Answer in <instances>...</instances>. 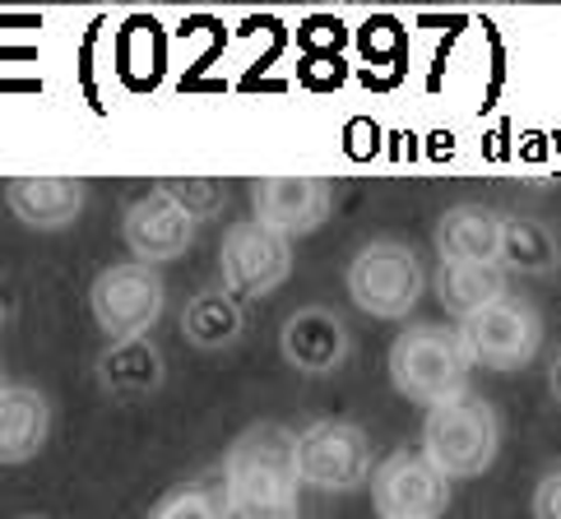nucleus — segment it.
I'll return each mask as SVG.
<instances>
[{
    "instance_id": "7",
    "label": "nucleus",
    "mask_w": 561,
    "mask_h": 519,
    "mask_svg": "<svg viewBox=\"0 0 561 519\" xmlns=\"http://www.w3.org/2000/svg\"><path fill=\"white\" fill-rule=\"evenodd\" d=\"M465 348L473 357V367L488 371H525L538 348H543V315L534 311V302L506 292L501 302H492L483 315L459 325Z\"/></svg>"
},
{
    "instance_id": "13",
    "label": "nucleus",
    "mask_w": 561,
    "mask_h": 519,
    "mask_svg": "<svg viewBox=\"0 0 561 519\" xmlns=\"http://www.w3.org/2000/svg\"><path fill=\"white\" fill-rule=\"evenodd\" d=\"M5 205L33 232H66L84 214V182L79 176H14L5 182Z\"/></svg>"
},
{
    "instance_id": "6",
    "label": "nucleus",
    "mask_w": 561,
    "mask_h": 519,
    "mask_svg": "<svg viewBox=\"0 0 561 519\" xmlns=\"http://www.w3.org/2000/svg\"><path fill=\"white\" fill-rule=\"evenodd\" d=\"M89 311L98 330H103L112 344H126V338H149V330L163 321L168 311V288L163 274L126 260V265H107L93 278L89 288Z\"/></svg>"
},
{
    "instance_id": "15",
    "label": "nucleus",
    "mask_w": 561,
    "mask_h": 519,
    "mask_svg": "<svg viewBox=\"0 0 561 519\" xmlns=\"http://www.w3.org/2000/svg\"><path fill=\"white\" fill-rule=\"evenodd\" d=\"M436 255L455 265H496L501 260V214L488 205H455L436 223Z\"/></svg>"
},
{
    "instance_id": "17",
    "label": "nucleus",
    "mask_w": 561,
    "mask_h": 519,
    "mask_svg": "<svg viewBox=\"0 0 561 519\" xmlns=\"http://www.w3.org/2000/svg\"><path fill=\"white\" fill-rule=\"evenodd\" d=\"M182 334L199 353H228L247 334V307L228 288H199L182 307Z\"/></svg>"
},
{
    "instance_id": "10",
    "label": "nucleus",
    "mask_w": 561,
    "mask_h": 519,
    "mask_svg": "<svg viewBox=\"0 0 561 519\" xmlns=\"http://www.w3.org/2000/svg\"><path fill=\"white\" fill-rule=\"evenodd\" d=\"M195 232H199L195 218L158 186L149 195H139L135 205H126V214H122V242H126L130 260H139V265H149V269L186 255Z\"/></svg>"
},
{
    "instance_id": "12",
    "label": "nucleus",
    "mask_w": 561,
    "mask_h": 519,
    "mask_svg": "<svg viewBox=\"0 0 561 519\" xmlns=\"http://www.w3.org/2000/svg\"><path fill=\"white\" fill-rule=\"evenodd\" d=\"M278 353L297 376H330L353 357V334L334 307H302L278 330Z\"/></svg>"
},
{
    "instance_id": "26",
    "label": "nucleus",
    "mask_w": 561,
    "mask_h": 519,
    "mask_svg": "<svg viewBox=\"0 0 561 519\" xmlns=\"http://www.w3.org/2000/svg\"><path fill=\"white\" fill-rule=\"evenodd\" d=\"M0 385H5V381H0Z\"/></svg>"
},
{
    "instance_id": "25",
    "label": "nucleus",
    "mask_w": 561,
    "mask_h": 519,
    "mask_svg": "<svg viewBox=\"0 0 561 519\" xmlns=\"http://www.w3.org/2000/svg\"><path fill=\"white\" fill-rule=\"evenodd\" d=\"M28 519H43V515H28Z\"/></svg>"
},
{
    "instance_id": "18",
    "label": "nucleus",
    "mask_w": 561,
    "mask_h": 519,
    "mask_svg": "<svg viewBox=\"0 0 561 519\" xmlns=\"http://www.w3.org/2000/svg\"><path fill=\"white\" fill-rule=\"evenodd\" d=\"M93 376L112 399H149L163 385V357L149 338H126V344H107V353L93 362Z\"/></svg>"
},
{
    "instance_id": "22",
    "label": "nucleus",
    "mask_w": 561,
    "mask_h": 519,
    "mask_svg": "<svg viewBox=\"0 0 561 519\" xmlns=\"http://www.w3.org/2000/svg\"><path fill=\"white\" fill-rule=\"evenodd\" d=\"M529 510H534V519H561V469L538 477Z\"/></svg>"
},
{
    "instance_id": "19",
    "label": "nucleus",
    "mask_w": 561,
    "mask_h": 519,
    "mask_svg": "<svg viewBox=\"0 0 561 519\" xmlns=\"http://www.w3.org/2000/svg\"><path fill=\"white\" fill-rule=\"evenodd\" d=\"M561 265L557 232L534 214H501V274H534L543 278Z\"/></svg>"
},
{
    "instance_id": "2",
    "label": "nucleus",
    "mask_w": 561,
    "mask_h": 519,
    "mask_svg": "<svg viewBox=\"0 0 561 519\" xmlns=\"http://www.w3.org/2000/svg\"><path fill=\"white\" fill-rule=\"evenodd\" d=\"M473 357L465 348L459 325H409L390 344V381L417 408H440L450 399L469 394Z\"/></svg>"
},
{
    "instance_id": "16",
    "label": "nucleus",
    "mask_w": 561,
    "mask_h": 519,
    "mask_svg": "<svg viewBox=\"0 0 561 519\" xmlns=\"http://www.w3.org/2000/svg\"><path fill=\"white\" fill-rule=\"evenodd\" d=\"M432 288H436V302L446 307V315L455 325L483 315L492 302H501L511 288H506V274L496 265H455V260H440L436 274H432Z\"/></svg>"
},
{
    "instance_id": "14",
    "label": "nucleus",
    "mask_w": 561,
    "mask_h": 519,
    "mask_svg": "<svg viewBox=\"0 0 561 519\" xmlns=\"http://www.w3.org/2000/svg\"><path fill=\"white\" fill-rule=\"evenodd\" d=\"M51 441V404L37 385H0V464H28Z\"/></svg>"
},
{
    "instance_id": "5",
    "label": "nucleus",
    "mask_w": 561,
    "mask_h": 519,
    "mask_svg": "<svg viewBox=\"0 0 561 519\" xmlns=\"http://www.w3.org/2000/svg\"><path fill=\"white\" fill-rule=\"evenodd\" d=\"M371 436L344 423V417H320V423L297 431V477L302 487H316L325 496H348L371 483Z\"/></svg>"
},
{
    "instance_id": "9",
    "label": "nucleus",
    "mask_w": 561,
    "mask_h": 519,
    "mask_svg": "<svg viewBox=\"0 0 561 519\" xmlns=\"http://www.w3.org/2000/svg\"><path fill=\"white\" fill-rule=\"evenodd\" d=\"M371 506L380 519H440L450 506V477L417 450H394L371 469Z\"/></svg>"
},
{
    "instance_id": "24",
    "label": "nucleus",
    "mask_w": 561,
    "mask_h": 519,
    "mask_svg": "<svg viewBox=\"0 0 561 519\" xmlns=\"http://www.w3.org/2000/svg\"><path fill=\"white\" fill-rule=\"evenodd\" d=\"M0 321H5V302H0Z\"/></svg>"
},
{
    "instance_id": "20",
    "label": "nucleus",
    "mask_w": 561,
    "mask_h": 519,
    "mask_svg": "<svg viewBox=\"0 0 561 519\" xmlns=\"http://www.w3.org/2000/svg\"><path fill=\"white\" fill-rule=\"evenodd\" d=\"M149 519H228L224 496L209 483H182L149 510Z\"/></svg>"
},
{
    "instance_id": "11",
    "label": "nucleus",
    "mask_w": 561,
    "mask_h": 519,
    "mask_svg": "<svg viewBox=\"0 0 561 519\" xmlns=\"http://www.w3.org/2000/svg\"><path fill=\"white\" fill-rule=\"evenodd\" d=\"M334 186L325 176H260L251 182V218L278 237H307L330 218Z\"/></svg>"
},
{
    "instance_id": "21",
    "label": "nucleus",
    "mask_w": 561,
    "mask_h": 519,
    "mask_svg": "<svg viewBox=\"0 0 561 519\" xmlns=\"http://www.w3.org/2000/svg\"><path fill=\"white\" fill-rule=\"evenodd\" d=\"M158 191L172 195L176 205H182L195 218V223L214 218L218 209H224V199H228V186L224 182H209V176H172V182H158Z\"/></svg>"
},
{
    "instance_id": "23",
    "label": "nucleus",
    "mask_w": 561,
    "mask_h": 519,
    "mask_svg": "<svg viewBox=\"0 0 561 519\" xmlns=\"http://www.w3.org/2000/svg\"><path fill=\"white\" fill-rule=\"evenodd\" d=\"M548 390H552V399L561 404V353L552 357V367H548Z\"/></svg>"
},
{
    "instance_id": "1",
    "label": "nucleus",
    "mask_w": 561,
    "mask_h": 519,
    "mask_svg": "<svg viewBox=\"0 0 561 519\" xmlns=\"http://www.w3.org/2000/svg\"><path fill=\"white\" fill-rule=\"evenodd\" d=\"M228 519H297L302 477H297V431L278 423L247 427L224 454L218 477Z\"/></svg>"
},
{
    "instance_id": "4",
    "label": "nucleus",
    "mask_w": 561,
    "mask_h": 519,
    "mask_svg": "<svg viewBox=\"0 0 561 519\" xmlns=\"http://www.w3.org/2000/svg\"><path fill=\"white\" fill-rule=\"evenodd\" d=\"M348 297L371 321H404L427 292V265L409 242L376 237L348 260Z\"/></svg>"
},
{
    "instance_id": "8",
    "label": "nucleus",
    "mask_w": 561,
    "mask_h": 519,
    "mask_svg": "<svg viewBox=\"0 0 561 519\" xmlns=\"http://www.w3.org/2000/svg\"><path fill=\"white\" fill-rule=\"evenodd\" d=\"M218 274H224V288L237 302H255V297H270L284 278L293 274V242L278 237L274 228L255 223H232L218 242Z\"/></svg>"
},
{
    "instance_id": "3",
    "label": "nucleus",
    "mask_w": 561,
    "mask_h": 519,
    "mask_svg": "<svg viewBox=\"0 0 561 519\" xmlns=\"http://www.w3.org/2000/svg\"><path fill=\"white\" fill-rule=\"evenodd\" d=\"M417 454H423L432 469L446 473L450 483H459V477H483L501 454L496 408L478 394H459V399H450V404L427 408Z\"/></svg>"
}]
</instances>
